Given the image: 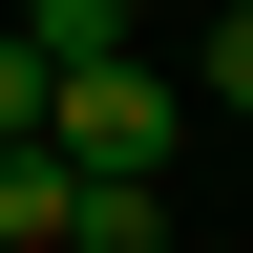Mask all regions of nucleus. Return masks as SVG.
I'll return each instance as SVG.
<instances>
[{
    "mask_svg": "<svg viewBox=\"0 0 253 253\" xmlns=\"http://www.w3.org/2000/svg\"><path fill=\"white\" fill-rule=\"evenodd\" d=\"M21 63H42V84H84V63H126V0H21Z\"/></svg>",
    "mask_w": 253,
    "mask_h": 253,
    "instance_id": "nucleus-3",
    "label": "nucleus"
},
{
    "mask_svg": "<svg viewBox=\"0 0 253 253\" xmlns=\"http://www.w3.org/2000/svg\"><path fill=\"white\" fill-rule=\"evenodd\" d=\"M42 148H63V169H126V190H148V169L190 148V84L126 42V63H84V84H42Z\"/></svg>",
    "mask_w": 253,
    "mask_h": 253,
    "instance_id": "nucleus-1",
    "label": "nucleus"
},
{
    "mask_svg": "<svg viewBox=\"0 0 253 253\" xmlns=\"http://www.w3.org/2000/svg\"><path fill=\"white\" fill-rule=\"evenodd\" d=\"M63 253H169V211H148L126 169H84V190H63Z\"/></svg>",
    "mask_w": 253,
    "mask_h": 253,
    "instance_id": "nucleus-4",
    "label": "nucleus"
},
{
    "mask_svg": "<svg viewBox=\"0 0 253 253\" xmlns=\"http://www.w3.org/2000/svg\"><path fill=\"white\" fill-rule=\"evenodd\" d=\"M190 106H232V126H253V0H211V42H190Z\"/></svg>",
    "mask_w": 253,
    "mask_h": 253,
    "instance_id": "nucleus-5",
    "label": "nucleus"
},
{
    "mask_svg": "<svg viewBox=\"0 0 253 253\" xmlns=\"http://www.w3.org/2000/svg\"><path fill=\"white\" fill-rule=\"evenodd\" d=\"M63 190H84V169H63L42 126H0V253H63Z\"/></svg>",
    "mask_w": 253,
    "mask_h": 253,
    "instance_id": "nucleus-2",
    "label": "nucleus"
},
{
    "mask_svg": "<svg viewBox=\"0 0 253 253\" xmlns=\"http://www.w3.org/2000/svg\"><path fill=\"white\" fill-rule=\"evenodd\" d=\"M0 126H42V63H21V21H0Z\"/></svg>",
    "mask_w": 253,
    "mask_h": 253,
    "instance_id": "nucleus-6",
    "label": "nucleus"
}]
</instances>
